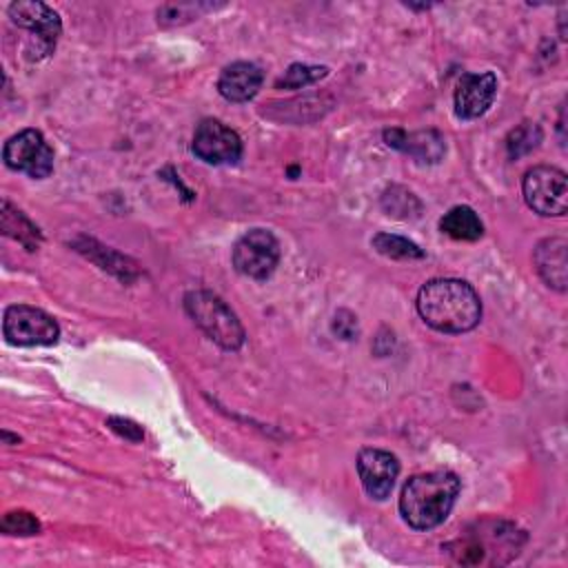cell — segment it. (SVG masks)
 <instances>
[{
  "instance_id": "obj_1",
  "label": "cell",
  "mask_w": 568,
  "mask_h": 568,
  "mask_svg": "<svg viewBox=\"0 0 568 568\" xmlns=\"http://www.w3.org/2000/svg\"><path fill=\"white\" fill-rule=\"evenodd\" d=\"M419 317L439 333H466L481 320V302L475 288L455 277L426 282L415 300Z\"/></svg>"
},
{
  "instance_id": "obj_2",
  "label": "cell",
  "mask_w": 568,
  "mask_h": 568,
  "mask_svg": "<svg viewBox=\"0 0 568 568\" xmlns=\"http://www.w3.org/2000/svg\"><path fill=\"white\" fill-rule=\"evenodd\" d=\"M459 488V477L450 470L413 475L402 488L399 513L404 521L415 530L437 528L450 515Z\"/></svg>"
},
{
  "instance_id": "obj_3",
  "label": "cell",
  "mask_w": 568,
  "mask_h": 568,
  "mask_svg": "<svg viewBox=\"0 0 568 568\" xmlns=\"http://www.w3.org/2000/svg\"><path fill=\"white\" fill-rule=\"evenodd\" d=\"M186 315L204 331V335L224 351H237L244 344V326L231 306L211 291H189L184 295Z\"/></svg>"
},
{
  "instance_id": "obj_4",
  "label": "cell",
  "mask_w": 568,
  "mask_h": 568,
  "mask_svg": "<svg viewBox=\"0 0 568 568\" xmlns=\"http://www.w3.org/2000/svg\"><path fill=\"white\" fill-rule=\"evenodd\" d=\"M521 193L526 204L544 217H559L568 209V180L557 166L539 164L526 171Z\"/></svg>"
},
{
  "instance_id": "obj_5",
  "label": "cell",
  "mask_w": 568,
  "mask_h": 568,
  "mask_svg": "<svg viewBox=\"0 0 568 568\" xmlns=\"http://www.w3.org/2000/svg\"><path fill=\"white\" fill-rule=\"evenodd\" d=\"M2 333L16 346H49L60 337L58 322L42 308L29 304H13L4 311Z\"/></svg>"
},
{
  "instance_id": "obj_6",
  "label": "cell",
  "mask_w": 568,
  "mask_h": 568,
  "mask_svg": "<svg viewBox=\"0 0 568 568\" xmlns=\"http://www.w3.org/2000/svg\"><path fill=\"white\" fill-rule=\"evenodd\" d=\"M2 160L11 171L33 180L49 178L53 171V149L38 129H22L4 142Z\"/></svg>"
},
{
  "instance_id": "obj_7",
  "label": "cell",
  "mask_w": 568,
  "mask_h": 568,
  "mask_svg": "<svg viewBox=\"0 0 568 568\" xmlns=\"http://www.w3.org/2000/svg\"><path fill=\"white\" fill-rule=\"evenodd\" d=\"M280 262V244L266 229L246 231L233 246V266L253 280H266Z\"/></svg>"
},
{
  "instance_id": "obj_8",
  "label": "cell",
  "mask_w": 568,
  "mask_h": 568,
  "mask_svg": "<svg viewBox=\"0 0 568 568\" xmlns=\"http://www.w3.org/2000/svg\"><path fill=\"white\" fill-rule=\"evenodd\" d=\"M191 151L206 164H235L242 158V140L224 122L204 118L193 131Z\"/></svg>"
},
{
  "instance_id": "obj_9",
  "label": "cell",
  "mask_w": 568,
  "mask_h": 568,
  "mask_svg": "<svg viewBox=\"0 0 568 568\" xmlns=\"http://www.w3.org/2000/svg\"><path fill=\"white\" fill-rule=\"evenodd\" d=\"M9 18L20 29H27L36 38V51L49 55L55 49V42L62 31L60 16L44 2L20 0L9 4Z\"/></svg>"
},
{
  "instance_id": "obj_10",
  "label": "cell",
  "mask_w": 568,
  "mask_h": 568,
  "mask_svg": "<svg viewBox=\"0 0 568 568\" xmlns=\"http://www.w3.org/2000/svg\"><path fill=\"white\" fill-rule=\"evenodd\" d=\"M359 481L368 497L384 501L399 475V462L393 453L382 448H362L357 455Z\"/></svg>"
},
{
  "instance_id": "obj_11",
  "label": "cell",
  "mask_w": 568,
  "mask_h": 568,
  "mask_svg": "<svg viewBox=\"0 0 568 568\" xmlns=\"http://www.w3.org/2000/svg\"><path fill=\"white\" fill-rule=\"evenodd\" d=\"M517 537H519V532L513 526H508V530H501V524H497L493 535L473 532L464 541H459L457 548L450 550V552L455 555V559L459 564H470V566H475V564H499V561H504L499 557L504 550H499V548H508L517 555V548H519Z\"/></svg>"
},
{
  "instance_id": "obj_12",
  "label": "cell",
  "mask_w": 568,
  "mask_h": 568,
  "mask_svg": "<svg viewBox=\"0 0 568 568\" xmlns=\"http://www.w3.org/2000/svg\"><path fill=\"white\" fill-rule=\"evenodd\" d=\"M497 93V75L493 71L464 73L455 87V115L462 120L481 118Z\"/></svg>"
},
{
  "instance_id": "obj_13",
  "label": "cell",
  "mask_w": 568,
  "mask_h": 568,
  "mask_svg": "<svg viewBox=\"0 0 568 568\" xmlns=\"http://www.w3.org/2000/svg\"><path fill=\"white\" fill-rule=\"evenodd\" d=\"M532 262H535L539 277L546 282V286L555 288L557 293H566V288H568V242H566V237H559V235L544 237L532 251Z\"/></svg>"
},
{
  "instance_id": "obj_14",
  "label": "cell",
  "mask_w": 568,
  "mask_h": 568,
  "mask_svg": "<svg viewBox=\"0 0 568 568\" xmlns=\"http://www.w3.org/2000/svg\"><path fill=\"white\" fill-rule=\"evenodd\" d=\"M262 69L253 62H231L217 78V91L229 102H248L262 87Z\"/></svg>"
},
{
  "instance_id": "obj_15",
  "label": "cell",
  "mask_w": 568,
  "mask_h": 568,
  "mask_svg": "<svg viewBox=\"0 0 568 568\" xmlns=\"http://www.w3.org/2000/svg\"><path fill=\"white\" fill-rule=\"evenodd\" d=\"M384 140L388 146H393L402 153H408L417 162H428V164L439 162L446 151L444 138L437 131L406 133L402 129H390V131H384Z\"/></svg>"
},
{
  "instance_id": "obj_16",
  "label": "cell",
  "mask_w": 568,
  "mask_h": 568,
  "mask_svg": "<svg viewBox=\"0 0 568 568\" xmlns=\"http://www.w3.org/2000/svg\"><path fill=\"white\" fill-rule=\"evenodd\" d=\"M0 229L7 237L20 242L27 251H36L42 242L40 229L22 211L13 209L7 200H2V209H0Z\"/></svg>"
},
{
  "instance_id": "obj_17",
  "label": "cell",
  "mask_w": 568,
  "mask_h": 568,
  "mask_svg": "<svg viewBox=\"0 0 568 568\" xmlns=\"http://www.w3.org/2000/svg\"><path fill=\"white\" fill-rule=\"evenodd\" d=\"M439 229L444 235L459 240V242H475L484 233V224L479 215L470 206H453L444 217L439 220Z\"/></svg>"
},
{
  "instance_id": "obj_18",
  "label": "cell",
  "mask_w": 568,
  "mask_h": 568,
  "mask_svg": "<svg viewBox=\"0 0 568 568\" xmlns=\"http://www.w3.org/2000/svg\"><path fill=\"white\" fill-rule=\"evenodd\" d=\"M382 206L388 215L397 217V220H415L419 217L422 211V202L404 186H388L382 195Z\"/></svg>"
},
{
  "instance_id": "obj_19",
  "label": "cell",
  "mask_w": 568,
  "mask_h": 568,
  "mask_svg": "<svg viewBox=\"0 0 568 568\" xmlns=\"http://www.w3.org/2000/svg\"><path fill=\"white\" fill-rule=\"evenodd\" d=\"M377 253L393 257V260H422L424 251L408 237L395 233H377L371 242Z\"/></svg>"
},
{
  "instance_id": "obj_20",
  "label": "cell",
  "mask_w": 568,
  "mask_h": 568,
  "mask_svg": "<svg viewBox=\"0 0 568 568\" xmlns=\"http://www.w3.org/2000/svg\"><path fill=\"white\" fill-rule=\"evenodd\" d=\"M541 142V129L537 122H521L506 138V151L510 158H521L537 149Z\"/></svg>"
},
{
  "instance_id": "obj_21",
  "label": "cell",
  "mask_w": 568,
  "mask_h": 568,
  "mask_svg": "<svg viewBox=\"0 0 568 568\" xmlns=\"http://www.w3.org/2000/svg\"><path fill=\"white\" fill-rule=\"evenodd\" d=\"M328 73L326 67H313V64H291L284 75L275 82L277 89H304L308 84H315Z\"/></svg>"
},
{
  "instance_id": "obj_22",
  "label": "cell",
  "mask_w": 568,
  "mask_h": 568,
  "mask_svg": "<svg viewBox=\"0 0 568 568\" xmlns=\"http://www.w3.org/2000/svg\"><path fill=\"white\" fill-rule=\"evenodd\" d=\"M0 530L4 535H20V537H29V535H38L40 532V521L27 513V510H9L2 521H0Z\"/></svg>"
},
{
  "instance_id": "obj_23",
  "label": "cell",
  "mask_w": 568,
  "mask_h": 568,
  "mask_svg": "<svg viewBox=\"0 0 568 568\" xmlns=\"http://www.w3.org/2000/svg\"><path fill=\"white\" fill-rule=\"evenodd\" d=\"M109 428H113L115 433H120L122 437H126V439H131V442H140L142 437H144V433H142V428L135 424V422H131V419H122V417H109Z\"/></svg>"
}]
</instances>
